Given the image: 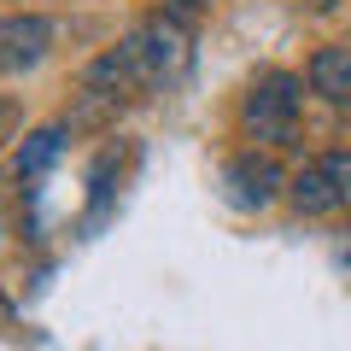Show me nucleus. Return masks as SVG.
I'll return each instance as SVG.
<instances>
[{
  "instance_id": "nucleus-1",
  "label": "nucleus",
  "mask_w": 351,
  "mask_h": 351,
  "mask_svg": "<svg viewBox=\"0 0 351 351\" xmlns=\"http://www.w3.org/2000/svg\"><path fill=\"white\" fill-rule=\"evenodd\" d=\"M299 112H304V76H293V71H263L240 100L246 135L269 141V147H287L299 135Z\"/></svg>"
},
{
  "instance_id": "nucleus-2",
  "label": "nucleus",
  "mask_w": 351,
  "mask_h": 351,
  "mask_svg": "<svg viewBox=\"0 0 351 351\" xmlns=\"http://www.w3.org/2000/svg\"><path fill=\"white\" fill-rule=\"evenodd\" d=\"M141 88H147V82H141L129 47L117 41V47H106L100 59L82 71V88H76V117H64V123H112V117L141 94Z\"/></svg>"
},
{
  "instance_id": "nucleus-3",
  "label": "nucleus",
  "mask_w": 351,
  "mask_h": 351,
  "mask_svg": "<svg viewBox=\"0 0 351 351\" xmlns=\"http://www.w3.org/2000/svg\"><path fill=\"white\" fill-rule=\"evenodd\" d=\"M123 47H129V59H135V71H141V82H147V88H170L176 76L188 71V24L170 18L164 6H158V12H147L135 29H129Z\"/></svg>"
},
{
  "instance_id": "nucleus-4",
  "label": "nucleus",
  "mask_w": 351,
  "mask_h": 351,
  "mask_svg": "<svg viewBox=\"0 0 351 351\" xmlns=\"http://www.w3.org/2000/svg\"><path fill=\"white\" fill-rule=\"evenodd\" d=\"M351 199V158L346 152H322V158L299 164L287 176V205L299 217H328Z\"/></svg>"
},
{
  "instance_id": "nucleus-5",
  "label": "nucleus",
  "mask_w": 351,
  "mask_h": 351,
  "mask_svg": "<svg viewBox=\"0 0 351 351\" xmlns=\"http://www.w3.org/2000/svg\"><path fill=\"white\" fill-rule=\"evenodd\" d=\"M217 182H223V199L234 211H269L276 199H287V170L269 152H234Z\"/></svg>"
},
{
  "instance_id": "nucleus-6",
  "label": "nucleus",
  "mask_w": 351,
  "mask_h": 351,
  "mask_svg": "<svg viewBox=\"0 0 351 351\" xmlns=\"http://www.w3.org/2000/svg\"><path fill=\"white\" fill-rule=\"evenodd\" d=\"M59 41V24L47 12H6L0 18V76H24Z\"/></svg>"
},
{
  "instance_id": "nucleus-7",
  "label": "nucleus",
  "mask_w": 351,
  "mask_h": 351,
  "mask_svg": "<svg viewBox=\"0 0 351 351\" xmlns=\"http://www.w3.org/2000/svg\"><path fill=\"white\" fill-rule=\"evenodd\" d=\"M304 82H311V94H322L328 106H351V41L316 47L311 64H304Z\"/></svg>"
},
{
  "instance_id": "nucleus-8",
  "label": "nucleus",
  "mask_w": 351,
  "mask_h": 351,
  "mask_svg": "<svg viewBox=\"0 0 351 351\" xmlns=\"http://www.w3.org/2000/svg\"><path fill=\"white\" fill-rule=\"evenodd\" d=\"M64 135H71V123H41V129H29L24 147H18L12 176H18V182H36L41 170H53V158L64 152Z\"/></svg>"
},
{
  "instance_id": "nucleus-9",
  "label": "nucleus",
  "mask_w": 351,
  "mask_h": 351,
  "mask_svg": "<svg viewBox=\"0 0 351 351\" xmlns=\"http://www.w3.org/2000/svg\"><path fill=\"white\" fill-rule=\"evenodd\" d=\"M158 6H164L170 18H182V24H199V18L211 12V0H158Z\"/></svg>"
},
{
  "instance_id": "nucleus-10",
  "label": "nucleus",
  "mask_w": 351,
  "mask_h": 351,
  "mask_svg": "<svg viewBox=\"0 0 351 351\" xmlns=\"http://www.w3.org/2000/svg\"><path fill=\"white\" fill-rule=\"evenodd\" d=\"M18 123H24V106H18L12 94H0V147L18 135Z\"/></svg>"
},
{
  "instance_id": "nucleus-11",
  "label": "nucleus",
  "mask_w": 351,
  "mask_h": 351,
  "mask_svg": "<svg viewBox=\"0 0 351 351\" xmlns=\"http://www.w3.org/2000/svg\"><path fill=\"white\" fill-rule=\"evenodd\" d=\"M334 6H339V0H311V12H334Z\"/></svg>"
},
{
  "instance_id": "nucleus-12",
  "label": "nucleus",
  "mask_w": 351,
  "mask_h": 351,
  "mask_svg": "<svg viewBox=\"0 0 351 351\" xmlns=\"http://www.w3.org/2000/svg\"><path fill=\"white\" fill-rule=\"evenodd\" d=\"M0 246H6V211H0Z\"/></svg>"
}]
</instances>
